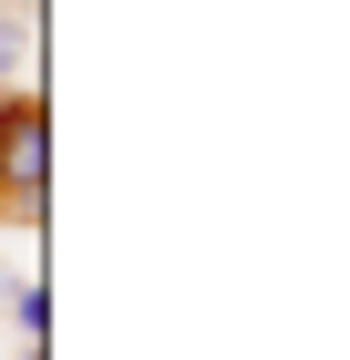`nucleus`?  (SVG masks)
Returning a JSON list of instances; mask_svg holds the SVG:
<instances>
[{
  "label": "nucleus",
  "mask_w": 350,
  "mask_h": 360,
  "mask_svg": "<svg viewBox=\"0 0 350 360\" xmlns=\"http://www.w3.org/2000/svg\"><path fill=\"white\" fill-rule=\"evenodd\" d=\"M0 195H21V217L42 206V103L0 113Z\"/></svg>",
  "instance_id": "obj_1"
}]
</instances>
